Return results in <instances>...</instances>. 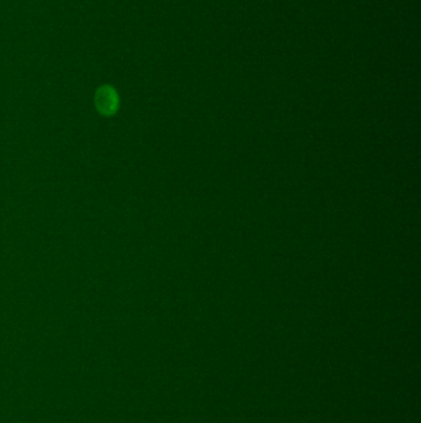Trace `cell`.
<instances>
[{"mask_svg":"<svg viewBox=\"0 0 421 423\" xmlns=\"http://www.w3.org/2000/svg\"><path fill=\"white\" fill-rule=\"evenodd\" d=\"M98 106L103 112L110 113L117 106V97L114 96V93L110 90H101L98 96Z\"/></svg>","mask_w":421,"mask_h":423,"instance_id":"1","label":"cell"}]
</instances>
